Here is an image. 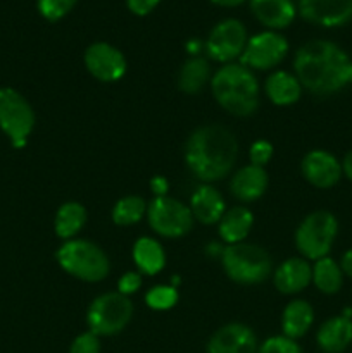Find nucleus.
<instances>
[{"label": "nucleus", "mask_w": 352, "mask_h": 353, "mask_svg": "<svg viewBox=\"0 0 352 353\" xmlns=\"http://www.w3.org/2000/svg\"><path fill=\"white\" fill-rule=\"evenodd\" d=\"M293 71L300 86L314 95L326 97L351 83L352 62L333 41L311 40L297 50Z\"/></svg>", "instance_id": "obj_1"}, {"label": "nucleus", "mask_w": 352, "mask_h": 353, "mask_svg": "<svg viewBox=\"0 0 352 353\" xmlns=\"http://www.w3.org/2000/svg\"><path fill=\"white\" fill-rule=\"evenodd\" d=\"M237 155V138L219 124H207L195 130L185 147L186 165L204 183L226 178L233 169Z\"/></svg>", "instance_id": "obj_2"}, {"label": "nucleus", "mask_w": 352, "mask_h": 353, "mask_svg": "<svg viewBox=\"0 0 352 353\" xmlns=\"http://www.w3.org/2000/svg\"><path fill=\"white\" fill-rule=\"evenodd\" d=\"M214 99L226 112L245 117L259 107V83L244 64H224L211 79Z\"/></svg>", "instance_id": "obj_3"}, {"label": "nucleus", "mask_w": 352, "mask_h": 353, "mask_svg": "<svg viewBox=\"0 0 352 353\" xmlns=\"http://www.w3.org/2000/svg\"><path fill=\"white\" fill-rule=\"evenodd\" d=\"M221 262L228 278L240 285H257L268 279L273 271V262L268 252L251 243L224 247Z\"/></svg>", "instance_id": "obj_4"}, {"label": "nucleus", "mask_w": 352, "mask_h": 353, "mask_svg": "<svg viewBox=\"0 0 352 353\" xmlns=\"http://www.w3.org/2000/svg\"><path fill=\"white\" fill-rule=\"evenodd\" d=\"M57 262L68 274L81 281H102L109 274V259L99 245L88 240H68L57 250Z\"/></svg>", "instance_id": "obj_5"}, {"label": "nucleus", "mask_w": 352, "mask_h": 353, "mask_svg": "<svg viewBox=\"0 0 352 353\" xmlns=\"http://www.w3.org/2000/svg\"><path fill=\"white\" fill-rule=\"evenodd\" d=\"M338 233V223L333 214L316 210L300 223L295 233L297 250L306 261H320L328 257Z\"/></svg>", "instance_id": "obj_6"}, {"label": "nucleus", "mask_w": 352, "mask_h": 353, "mask_svg": "<svg viewBox=\"0 0 352 353\" xmlns=\"http://www.w3.org/2000/svg\"><path fill=\"white\" fill-rule=\"evenodd\" d=\"M133 316V303L126 295L104 293L97 296L88 307L86 323L88 330L97 336H113L128 326Z\"/></svg>", "instance_id": "obj_7"}, {"label": "nucleus", "mask_w": 352, "mask_h": 353, "mask_svg": "<svg viewBox=\"0 0 352 353\" xmlns=\"http://www.w3.org/2000/svg\"><path fill=\"white\" fill-rule=\"evenodd\" d=\"M0 128L16 148L26 145L35 128V112L28 100L12 88H0Z\"/></svg>", "instance_id": "obj_8"}, {"label": "nucleus", "mask_w": 352, "mask_h": 353, "mask_svg": "<svg viewBox=\"0 0 352 353\" xmlns=\"http://www.w3.org/2000/svg\"><path fill=\"white\" fill-rule=\"evenodd\" d=\"M147 217L152 230L166 238L185 236L193 224L190 207L171 196H155L148 203Z\"/></svg>", "instance_id": "obj_9"}, {"label": "nucleus", "mask_w": 352, "mask_h": 353, "mask_svg": "<svg viewBox=\"0 0 352 353\" xmlns=\"http://www.w3.org/2000/svg\"><path fill=\"white\" fill-rule=\"evenodd\" d=\"M247 45V30L238 19H224L213 28L206 40V52L213 61L231 64Z\"/></svg>", "instance_id": "obj_10"}, {"label": "nucleus", "mask_w": 352, "mask_h": 353, "mask_svg": "<svg viewBox=\"0 0 352 353\" xmlns=\"http://www.w3.org/2000/svg\"><path fill=\"white\" fill-rule=\"evenodd\" d=\"M286 52H289V43L282 34L275 31H262L247 40L240 61L251 71L252 69L268 71L285 59Z\"/></svg>", "instance_id": "obj_11"}, {"label": "nucleus", "mask_w": 352, "mask_h": 353, "mask_svg": "<svg viewBox=\"0 0 352 353\" xmlns=\"http://www.w3.org/2000/svg\"><path fill=\"white\" fill-rule=\"evenodd\" d=\"M85 65L90 74L99 81H117L126 72V59L113 45L106 41L92 43L85 52Z\"/></svg>", "instance_id": "obj_12"}, {"label": "nucleus", "mask_w": 352, "mask_h": 353, "mask_svg": "<svg viewBox=\"0 0 352 353\" xmlns=\"http://www.w3.org/2000/svg\"><path fill=\"white\" fill-rule=\"evenodd\" d=\"M299 10L307 23L338 28L352 19V0H299Z\"/></svg>", "instance_id": "obj_13"}, {"label": "nucleus", "mask_w": 352, "mask_h": 353, "mask_svg": "<svg viewBox=\"0 0 352 353\" xmlns=\"http://www.w3.org/2000/svg\"><path fill=\"white\" fill-rule=\"evenodd\" d=\"M257 350L255 333L240 323L223 326L207 343V353H257Z\"/></svg>", "instance_id": "obj_14"}, {"label": "nucleus", "mask_w": 352, "mask_h": 353, "mask_svg": "<svg viewBox=\"0 0 352 353\" xmlns=\"http://www.w3.org/2000/svg\"><path fill=\"white\" fill-rule=\"evenodd\" d=\"M300 171L306 181L316 188H331L342 178V164L326 150H311L302 159Z\"/></svg>", "instance_id": "obj_15"}, {"label": "nucleus", "mask_w": 352, "mask_h": 353, "mask_svg": "<svg viewBox=\"0 0 352 353\" xmlns=\"http://www.w3.org/2000/svg\"><path fill=\"white\" fill-rule=\"evenodd\" d=\"M313 281V268L306 259L293 257L283 262L273 276L276 290L285 295H295L309 286Z\"/></svg>", "instance_id": "obj_16"}, {"label": "nucleus", "mask_w": 352, "mask_h": 353, "mask_svg": "<svg viewBox=\"0 0 352 353\" xmlns=\"http://www.w3.org/2000/svg\"><path fill=\"white\" fill-rule=\"evenodd\" d=\"M251 9L255 19L271 31L290 26L297 16L292 0H251Z\"/></svg>", "instance_id": "obj_17"}, {"label": "nucleus", "mask_w": 352, "mask_h": 353, "mask_svg": "<svg viewBox=\"0 0 352 353\" xmlns=\"http://www.w3.org/2000/svg\"><path fill=\"white\" fill-rule=\"evenodd\" d=\"M268 188V172L259 165H245L231 178V195L240 202H254L261 199Z\"/></svg>", "instance_id": "obj_18"}, {"label": "nucleus", "mask_w": 352, "mask_h": 353, "mask_svg": "<svg viewBox=\"0 0 352 353\" xmlns=\"http://www.w3.org/2000/svg\"><path fill=\"white\" fill-rule=\"evenodd\" d=\"M316 341L324 353H342L352 343V319L342 314L324 321L317 330Z\"/></svg>", "instance_id": "obj_19"}, {"label": "nucleus", "mask_w": 352, "mask_h": 353, "mask_svg": "<svg viewBox=\"0 0 352 353\" xmlns=\"http://www.w3.org/2000/svg\"><path fill=\"white\" fill-rule=\"evenodd\" d=\"M190 210H192L193 219L199 223L216 224L226 212V207H224L223 196L214 186L202 185L195 190L190 199Z\"/></svg>", "instance_id": "obj_20"}, {"label": "nucleus", "mask_w": 352, "mask_h": 353, "mask_svg": "<svg viewBox=\"0 0 352 353\" xmlns=\"http://www.w3.org/2000/svg\"><path fill=\"white\" fill-rule=\"evenodd\" d=\"M314 323V310L311 303L306 300H292L285 307L282 316V330L283 336L290 340L302 338L311 330Z\"/></svg>", "instance_id": "obj_21"}, {"label": "nucleus", "mask_w": 352, "mask_h": 353, "mask_svg": "<svg viewBox=\"0 0 352 353\" xmlns=\"http://www.w3.org/2000/svg\"><path fill=\"white\" fill-rule=\"evenodd\" d=\"M254 224V216L247 207H231L219 221V236L224 243H242Z\"/></svg>", "instance_id": "obj_22"}, {"label": "nucleus", "mask_w": 352, "mask_h": 353, "mask_svg": "<svg viewBox=\"0 0 352 353\" xmlns=\"http://www.w3.org/2000/svg\"><path fill=\"white\" fill-rule=\"evenodd\" d=\"M266 95L276 105H292L300 99L302 86L295 74L286 71H275L266 79Z\"/></svg>", "instance_id": "obj_23"}, {"label": "nucleus", "mask_w": 352, "mask_h": 353, "mask_svg": "<svg viewBox=\"0 0 352 353\" xmlns=\"http://www.w3.org/2000/svg\"><path fill=\"white\" fill-rule=\"evenodd\" d=\"M133 259L138 271L144 274H157L164 268L166 255L159 241L154 238H140L133 247Z\"/></svg>", "instance_id": "obj_24"}, {"label": "nucleus", "mask_w": 352, "mask_h": 353, "mask_svg": "<svg viewBox=\"0 0 352 353\" xmlns=\"http://www.w3.org/2000/svg\"><path fill=\"white\" fill-rule=\"evenodd\" d=\"M86 223V210L85 207L79 205L78 202H66L62 203L61 209L55 216V233L62 240H72L79 230Z\"/></svg>", "instance_id": "obj_25"}, {"label": "nucleus", "mask_w": 352, "mask_h": 353, "mask_svg": "<svg viewBox=\"0 0 352 353\" xmlns=\"http://www.w3.org/2000/svg\"><path fill=\"white\" fill-rule=\"evenodd\" d=\"M211 74L209 62L204 57H190L188 61L183 64L182 71L178 74V86L182 92L188 93V95H195L200 90L204 88V85L207 83Z\"/></svg>", "instance_id": "obj_26"}, {"label": "nucleus", "mask_w": 352, "mask_h": 353, "mask_svg": "<svg viewBox=\"0 0 352 353\" xmlns=\"http://www.w3.org/2000/svg\"><path fill=\"white\" fill-rule=\"evenodd\" d=\"M313 283L321 293L333 295L344 285V272H342L340 264L330 257H323L314 262L313 268Z\"/></svg>", "instance_id": "obj_27"}, {"label": "nucleus", "mask_w": 352, "mask_h": 353, "mask_svg": "<svg viewBox=\"0 0 352 353\" xmlns=\"http://www.w3.org/2000/svg\"><path fill=\"white\" fill-rule=\"evenodd\" d=\"M147 202L141 196H124L117 200L113 209V221L117 226H131L144 219L147 214Z\"/></svg>", "instance_id": "obj_28"}, {"label": "nucleus", "mask_w": 352, "mask_h": 353, "mask_svg": "<svg viewBox=\"0 0 352 353\" xmlns=\"http://www.w3.org/2000/svg\"><path fill=\"white\" fill-rule=\"evenodd\" d=\"M145 302L154 310H168L178 302V292L176 286H154L145 295Z\"/></svg>", "instance_id": "obj_29"}, {"label": "nucleus", "mask_w": 352, "mask_h": 353, "mask_svg": "<svg viewBox=\"0 0 352 353\" xmlns=\"http://www.w3.org/2000/svg\"><path fill=\"white\" fill-rule=\"evenodd\" d=\"M38 12L47 21H59L71 12L72 7L76 6V0H38Z\"/></svg>", "instance_id": "obj_30"}, {"label": "nucleus", "mask_w": 352, "mask_h": 353, "mask_svg": "<svg viewBox=\"0 0 352 353\" xmlns=\"http://www.w3.org/2000/svg\"><path fill=\"white\" fill-rule=\"evenodd\" d=\"M257 353H302L295 340H290L286 336H273L268 338L264 343L259 347Z\"/></svg>", "instance_id": "obj_31"}, {"label": "nucleus", "mask_w": 352, "mask_h": 353, "mask_svg": "<svg viewBox=\"0 0 352 353\" xmlns=\"http://www.w3.org/2000/svg\"><path fill=\"white\" fill-rule=\"evenodd\" d=\"M69 353H100L99 336L93 334L92 331L79 334V336H76L75 341L71 343Z\"/></svg>", "instance_id": "obj_32"}, {"label": "nucleus", "mask_w": 352, "mask_h": 353, "mask_svg": "<svg viewBox=\"0 0 352 353\" xmlns=\"http://www.w3.org/2000/svg\"><path fill=\"white\" fill-rule=\"evenodd\" d=\"M248 157H251L252 165H259V168H264L273 157V145L266 140H257L252 143L251 152H248Z\"/></svg>", "instance_id": "obj_33"}, {"label": "nucleus", "mask_w": 352, "mask_h": 353, "mask_svg": "<svg viewBox=\"0 0 352 353\" xmlns=\"http://www.w3.org/2000/svg\"><path fill=\"white\" fill-rule=\"evenodd\" d=\"M141 286V276L138 272H126L123 278L117 283V288H119L121 295H131V293L138 292Z\"/></svg>", "instance_id": "obj_34"}, {"label": "nucleus", "mask_w": 352, "mask_h": 353, "mask_svg": "<svg viewBox=\"0 0 352 353\" xmlns=\"http://www.w3.org/2000/svg\"><path fill=\"white\" fill-rule=\"evenodd\" d=\"M159 2L161 0H126V6L137 16H147L159 6Z\"/></svg>", "instance_id": "obj_35"}, {"label": "nucleus", "mask_w": 352, "mask_h": 353, "mask_svg": "<svg viewBox=\"0 0 352 353\" xmlns=\"http://www.w3.org/2000/svg\"><path fill=\"white\" fill-rule=\"evenodd\" d=\"M168 188V181H166V178H162V176H154V178L150 179V190L155 193V196H166Z\"/></svg>", "instance_id": "obj_36"}, {"label": "nucleus", "mask_w": 352, "mask_h": 353, "mask_svg": "<svg viewBox=\"0 0 352 353\" xmlns=\"http://www.w3.org/2000/svg\"><path fill=\"white\" fill-rule=\"evenodd\" d=\"M340 269H342V272H344V274H347L349 278H352V248H351V250L345 252L344 257H342Z\"/></svg>", "instance_id": "obj_37"}, {"label": "nucleus", "mask_w": 352, "mask_h": 353, "mask_svg": "<svg viewBox=\"0 0 352 353\" xmlns=\"http://www.w3.org/2000/svg\"><path fill=\"white\" fill-rule=\"evenodd\" d=\"M342 172L352 181V150L349 152L344 157V161H342Z\"/></svg>", "instance_id": "obj_38"}, {"label": "nucleus", "mask_w": 352, "mask_h": 353, "mask_svg": "<svg viewBox=\"0 0 352 353\" xmlns=\"http://www.w3.org/2000/svg\"><path fill=\"white\" fill-rule=\"evenodd\" d=\"M211 2L221 7H237L240 6V3H244L245 0H211Z\"/></svg>", "instance_id": "obj_39"}, {"label": "nucleus", "mask_w": 352, "mask_h": 353, "mask_svg": "<svg viewBox=\"0 0 352 353\" xmlns=\"http://www.w3.org/2000/svg\"><path fill=\"white\" fill-rule=\"evenodd\" d=\"M200 47H202V43H200V41H197V40L188 41V45H186V48H188V52L193 55V57H195V55L199 54Z\"/></svg>", "instance_id": "obj_40"}]
</instances>
